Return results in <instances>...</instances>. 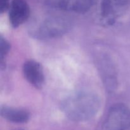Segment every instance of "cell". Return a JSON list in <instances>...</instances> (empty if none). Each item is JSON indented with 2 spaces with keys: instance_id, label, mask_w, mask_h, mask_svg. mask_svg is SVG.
<instances>
[{
  "instance_id": "1",
  "label": "cell",
  "mask_w": 130,
  "mask_h": 130,
  "mask_svg": "<svg viewBox=\"0 0 130 130\" xmlns=\"http://www.w3.org/2000/svg\"><path fill=\"white\" fill-rule=\"evenodd\" d=\"M100 102L96 95L79 92L71 95L62 103L65 115L74 121H85L95 116L100 109Z\"/></svg>"
},
{
  "instance_id": "2",
  "label": "cell",
  "mask_w": 130,
  "mask_h": 130,
  "mask_svg": "<svg viewBox=\"0 0 130 130\" xmlns=\"http://www.w3.org/2000/svg\"><path fill=\"white\" fill-rule=\"evenodd\" d=\"M71 29V22L66 18L52 17L45 19L32 32L39 39L57 38L64 35Z\"/></svg>"
},
{
  "instance_id": "3",
  "label": "cell",
  "mask_w": 130,
  "mask_h": 130,
  "mask_svg": "<svg viewBox=\"0 0 130 130\" xmlns=\"http://www.w3.org/2000/svg\"><path fill=\"white\" fill-rule=\"evenodd\" d=\"M130 127V109L123 104H116L109 110L103 130H126Z\"/></svg>"
},
{
  "instance_id": "4",
  "label": "cell",
  "mask_w": 130,
  "mask_h": 130,
  "mask_svg": "<svg viewBox=\"0 0 130 130\" xmlns=\"http://www.w3.org/2000/svg\"><path fill=\"white\" fill-rule=\"evenodd\" d=\"M8 16L11 26L18 27L29 19L30 7L25 0H13L9 7Z\"/></svg>"
},
{
  "instance_id": "5",
  "label": "cell",
  "mask_w": 130,
  "mask_h": 130,
  "mask_svg": "<svg viewBox=\"0 0 130 130\" xmlns=\"http://www.w3.org/2000/svg\"><path fill=\"white\" fill-rule=\"evenodd\" d=\"M23 74L27 81L38 89H41L44 83V74L43 68L39 62L30 60L24 63Z\"/></svg>"
},
{
  "instance_id": "6",
  "label": "cell",
  "mask_w": 130,
  "mask_h": 130,
  "mask_svg": "<svg viewBox=\"0 0 130 130\" xmlns=\"http://www.w3.org/2000/svg\"><path fill=\"white\" fill-rule=\"evenodd\" d=\"M50 5L60 10L84 13L91 8L94 0H48Z\"/></svg>"
},
{
  "instance_id": "7",
  "label": "cell",
  "mask_w": 130,
  "mask_h": 130,
  "mask_svg": "<svg viewBox=\"0 0 130 130\" xmlns=\"http://www.w3.org/2000/svg\"><path fill=\"white\" fill-rule=\"evenodd\" d=\"M1 115L4 119L13 123H25L30 119V113L27 110L8 106L1 107Z\"/></svg>"
},
{
  "instance_id": "8",
  "label": "cell",
  "mask_w": 130,
  "mask_h": 130,
  "mask_svg": "<svg viewBox=\"0 0 130 130\" xmlns=\"http://www.w3.org/2000/svg\"><path fill=\"white\" fill-rule=\"evenodd\" d=\"M10 50V43L5 39H4L2 36L0 39V55H1V66L3 67V66L4 59L6 55L8 53Z\"/></svg>"
},
{
  "instance_id": "9",
  "label": "cell",
  "mask_w": 130,
  "mask_h": 130,
  "mask_svg": "<svg viewBox=\"0 0 130 130\" xmlns=\"http://www.w3.org/2000/svg\"><path fill=\"white\" fill-rule=\"evenodd\" d=\"M10 5V0H0V11L1 13L9 9Z\"/></svg>"
}]
</instances>
